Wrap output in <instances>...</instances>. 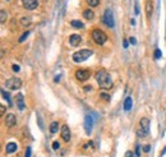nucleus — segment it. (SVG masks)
<instances>
[{
  "instance_id": "obj_1",
  "label": "nucleus",
  "mask_w": 166,
  "mask_h": 157,
  "mask_svg": "<svg viewBox=\"0 0 166 157\" xmlns=\"http://www.w3.org/2000/svg\"><path fill=\"white\" fill-rule=\"evenodd\" d=\"M95 78H96V82L99 83V87L102 88V90H110V88H113L111 77L105 70H99L96 73Z\"/></svg>"
},
{
  "instance_id": "obj_2",
  "label": "nucleus",
  "mask_w": 166,
  "mask_h": 157,
  "mask_svg": "<svg viewBox=\"0 0 166 157\" xmlns=\"http://www.w3.org/2000/svg\"><path fill=\"white\" fill-rule=\"evenodd\" d=\"M150 133V120L147 118H142L139 121V128L137 130V135L139 138H144L147 137Z\"/></svg>"
},
{
  "instance_id": "obj_3",
  "label": "nucleus",
  "mask_w": 166,
  "mask_h": 157,
  "mask_svg": "<svg viewBox=\"0 0 166 157\" xmlns=\"http://www.w3.org/2000/svg\"><path fill=\"white\" fill-rule=\"evenodd\" d=\"M93 54L92 50H89V49H83V50H79V51H77L73 54V61L75 63H82L84 60H87V59L91 56V55Z\"/></svg>"
},
{
  "instance_id": "obj_4",
  "label": "nucleus",
  "mask_w": 166,
  "mask_h": 157,
  "mask_svg": "<svg viewBox=\"0 0 166 157\" xmlns=\"http://www.w3.org/2000/svg\"><path fill=\"white\" fill-rule=\"evenodd\" d=\"M92 39L97 45H104L107 41V36L105 35L101 29H93L92 31Z\"/></svg>"
},
{
  "instance_id": "obj_5",
  "label": "nucleus",
  "mask_w": 166,
  "mask_h": 157,
  "mask_svg": "<svg viewBox=\"0 0 166 157\" xmlns=\"http://www.w3.org/2000/svg\"><path fill=\"white\" fill-rule=\"evenodd\" d=\"M5 86L8 90H12V91H17L22 87V79L17 78V77H13V78H9L7 79L5 82Z\"/></svg>"
},
{
  "instance_id": "obj_6",
  "label": "nucleus",
  "mask_w": 166,
  "mask_h": 157,
  "mask_svg": "<svg viewBox=\"0 0 166 157\" xmlns=\"http://www.w3.org/2000/svg\"><path fill=\"white\" fill-rule=\"evenodd\" d=\"M104 23L109 28H113L115 26V20H114V14L111 9H106L104 13Z\"/></svg>"
},
{
  "instance_id": "obj_7",
  "label": "nucleus",
  "mask_w": 166,
  "mask_h": 157,
  "mask_svg": "<svg viewBox=\"0 0 166 157\" xmlns=\"http://www.w3.org/2000/svg\"><path fill=\"white\" fill-rule=\"evenodd\" d=\"M75 78L80 80V82H84L89 78V70L88 69H78L75 72Z\"/></svg>"
},
{
  "instance_id": "obj_8",
  "label": "nucleus",
  "mask_w": 166,
  "mask_h": 157,
  "mask_svg": "<svg viewBox=\"0 0 166 157\" xmlns=\"http://www.w3.org/2000/svg\"><path fill=\"white\" fill-rule=\"evenodd\" d=\"M22 1H23V7H24L27 10H33V9H36L37 5H38V1H37V0H22Z\"/></svg>"
},
{
  "instance_id": "obj_9",
  "label": "nucleus",
  "mask_w": 166,
  "mask_h": 157,
  "mask_svg": "<svg viewBox=\"0 0 166 157\" xmlns=\"http://www.w3.org/2000/svg\"><path fill=\"white\" fill-rule=\"evenodd\" d=\"M92 125H93L92 116L91 115H86V118H84V129H86V133L87 134H91Z\"/></svg>"
},
{
  "instance_id": "obj_10",
  "label": "nucleus",
  "mask_w": 166,
  "mask_h": 157,
  "mask_svg": "<svg viewBox=\"0 0 166 157\" xmlns=\"http://www.w3.org/2000/svg\"><path fill=\"white\" fill-rule=\"evenodd\" d=\"M17 124V119L15 116L13 115V114H8L7 118H5V125L8 126V128H13Z\"/></svg>"
},
{
  "instance_id": "obj_11",
  "label": "nucleus",
  "mask_w": 166,
  "mask_h": 157,
  "mask_svg": "<svg viewBox=\"0 0 166 157\" xmlns=\"http://www.w3.org/2000/svg\"><path fill=\"white\" fill-rule=\"evenodd\" d=\"M61 138L65 142L70 141V130H69V128H68V125H63L61 126Z\"/></svg>"
},
{
  "instance_id": "obj_12",
  "label": "nucleus",
  "mask_w": 166,
  "mask_h": 157,
  "mask_svg": "<svg viewBox=\"0 0 166 157\" xmlns=\"http://www.w3.org/2000/svg\"><path fill=\"white\" fill-rule=\"evenodd\" d=\"M80 41H82V37H80L79 35H72L69 37V44L72 46H78L80 44Z\"/></svg>"
},
{
  "instance_id": "obj_13",
  "label": "nucleus",
  "mask_w": 166,
  "mask_h": 157,
  "mask_svg": "<svg viewBox=\"0 0 166 157\" xmlns=\"http://www.w3.org/2000/svg\"><path fill=\"white\" fill-rule=\"evenodd\" d=\"M15 101H17V106H18L19 110H24V99L22 93H18L15 96Z\"/></svg>"
},
{
  "instance_id": "obj_14",
  "label": "nucleus",
  "mask_w": 166,
  "mask_h": 157,
  "mask_svg": "<svg viewBox=\"0 0 166 157\" xmlns=\"http://www.w3.org/2000/svg\"><path fill=\"white\" fill-rule=\"evenodd\" d=\"M15 151H17V143L9 142L7 144V147H5V152H7V153H13V152H15Z\"/></svg>"
},
{
  "instance_id": "obj_15",
  "label": "nucleus",
  "mask_w": 166,
  "mask_h": 157,
  "mask_svg": "<svg viewBox=\"0 0 166 157\" xmlns=\"http://www.w3.org/2000/svg\"><path fill=\"white\" fill-rule=\"evenodd\" d=\"M83 18H86V19H88V20L93 19V18H95V13H93V10L86 9V10L83 12Z\"/></svg>"
},
{
  "instance_id": "obj_16",
  "label": "nucleus",
  "mask_w": 166,
  "mask_h": 157,
  "mask_svg": "<svg viewBox=\"0 0 166 157\" xmlns=\"http://www.w3.org/2000/svg\"><path fill=\"white\" fill-rule=\"evenodd\" d=\"M59 130V123L58 121H53L50 124V133L51 134H56Z\"/></svg>"
},
{
  "instance_id": "obj_17",
  "label": "nucleus",
  "mask_w": 166,
  "mask_h": 157,
  "mask_svg": "<svg viewBox=\"0 0 166 157\" xmlns=\"http://www.w3.org/2000/svg\"><path fill=\"white\" fill-rule=\"evenodd\" d=\"M132 105H133V102H132V99H130V97H127L125 101H124V110H125V111H130V110H132Z\"/></svg>"
},
{
  "instance_id": "obj_18",
  "label": "nucleus",
  "mask_w": 166,
  "mask_h": 157,
  "mask_svg": "<svg viewBox=\"0 0 166 157\" xmlns=\"http://www.w3.org/2000/svg\"><path fill=\"white\" fill-rule=\"evenodd\" d=\"M70 24H72V26H73L74 28H83V27H84V24L80 22V20H77V19H73V20H72Z\"/></svg>"
},
{
  "instance_id": "obj_19",
  "label": "nucleus",
  "mask_w": 166,
  "mask_h": 157,
  "mask_svg": "<svg viewBox=\"0 0 166 157\" xmlns=\"http://www.w3.org/2000/svg\"><path fill=\"white\" fill-rule=\"evenodd\" d=\"M1 95H3V97L7 100V102L9 104V106H12L13 104H12V100H10V96H9V93H7L5 92V90H1Z\"/></svg>"
},
{
  "instance_id": "obj_20",
  "label": "nucleus",
  "mask_w": 166,
  "mask_h": 157,
  "mask_svg": "<svg viewBox=\"0 0 166 157\" xmlns=\"http://www.w3.org/2000/svg\"><path fill=\"white\" fill-rule=\"evenodd\" d=\"M20 24H22L23 27H27V26H29V24H31V19L27 18V17H23V18L20 19Z\"/></svg>"
},
{
  "instance_id": "obj_21",
  "label": "nucleus",
  "mask_w": 166,
  "mask_h": 157,
  "mask_svg": "<svg viewBox=\"0 0 166 157\" xmlns=\"http://www.w3.org/2000/svg\"><path fill=\"white\" fill-rule=\"evenodd\" d=\"M5 20H7V12L4 9H1V10H0V22L4 23Z\"/></svg>"
},
{
  "instance_id": "obj_22",
  "label": "nucleus",
  "mask_w": 166,
  "mask_h": 157,
  "mask_svg": "<svg viewBox=\"0 0 166 157\" xmlns=\"http://www.w3.org/2000/svg\"><path fill=\"white\" fill-rule=\"evenodd\" d=\"M86 1H87V4H88V5L89 7H97V5H99V4H100V0H86Z\"/></svg>"
},
{
  "instance_id": "obj_23",
  "label": "nucleus",
  "mask_w": 166,
  "mask_h": 157,
  "mask_svg": "<svg viewBox=\"0 0 166 157\" xmlns=\"http://www.w3.org/2000/svg\"><path fill=\"white\" fill-rule=\"evenodd\" d=\"M161 56H162V53H161V50L160 49H156L155 50V54H153V58H155V59H160Z\"/></svg>"
},
{
  "instance_id": "obj_24",
  "label": "nucleus",
  "mask_w": 166,
  "mask_h": 157,
  "mask_svg": "<svg viewBox=\"0 0 166 157\" xmlns=\"http://www.w3.org/2000/svg\"><path fill=\"white\" fill-rule=\"evenodd\" d=\"M28 35H29V31H26V32L23 33V35L19 37V42H20V44H22V42H24V40L28 37Z\"/></svg>"
},
{
  "instance_id": "obj_25",
  "label": "nucleus",
  "mask_w": 166,
  "mask_h": 157,
  "mask_svg": "<svg viewBox=\"0 0 166 157\" xmlns=\"http://www.w3.org/2000/svg\"><path fill=\"white\" fill-rule=\"evenodd\" d=\"M146 9H147V15L151 17V14H152V5H151V3H147Z\"/></svg>"
},
{
  "instance_id": "obj_26",
  "label": "nucleus",
  "mask_w": 166,
  "mask_h": 157,
  "mask_svg": "<svg viewBox=\"0 0 166 157\" xmlns=\"http://www.w3.org/2000/svg\"><path fill=\"white\" fill-rule=\"evenodd\" d=\"M101 99H102V100H105V101H107V102H109L110 96H109V95H106V93H101Z\"/></svg>"
},
{
  "instance_id": "obj_27",
  "label": "nucleus",
  "mask_w": 166,
  "mask_h": 157,
  "mask_svg": "<svg viewBox=\"0 0 166 157\" xmlns=\"http://www.w3.org/2000/svg\"><path fill=\"white\" fill-rule=\"evenodd\" d=\"M24 157H31V147H27V150L24 152Z\"/></svg>"
},
{
  "instance_id": "obj_28",
  "label": "nucleus",
  "mask_w": 166,
  "mask_h": 157,
  "mask_svg": "<svg viewBox=\"0 0 166 157\" xmlns=\"http://www.w3.org/2000/svg\"><path fill=\"white\" fill-rule=\"evenodd\" d=\"M59 147H60V144H59V142H56V141H55V142L53 143V150H55V151H56V150H59Z\"/></svg>"
},
{
  "instance_id": "obj_29",
  "label": "nucleus",
  "mask_w": 166,
  "mask_h": 157,
  "mask_svg": "<svg viewBox=\"0 0 166 157\" xmlns=\"http://www.w3.org/2000/svg\"><path fill=\"white\" fill-rule=\"evenodd\" d=\"M12 69H13V70H14V72H15V73H18V72L20 70V68H19V65H17V64H14V65H13V66H12Z\"/></svg>"
},
{
  "instance_id": "obj_30",
  "label": "nucleus",
  "mask_w": 166,
  "mask_h": 157,
  "mask_svg": "<svg viewBox=\"0 0 166 157\" xmlns=\"http://www.w3.org/2000/svg\"><path fill=\"white\" fill-rule=\"evenodd\" d=\"M135 155H137V156H139V155H140V147H139V146L135 147Z\"/></svg>"
},
{
  "instance_id": "obj_31",
  "label": "nucleus",
  "mask_w": 166,
  "mask_h": 157,
  "mask_svg": "<svg viewBox=\"0 0 166 157\" xmlns=\"http://www.w3.org/2000/svg\"><path fill=\"white\" fill-rule=\"evenodd\" d=\"M125 157H134V155H133V152H132V151H128L127 153H125Z\"/></svg>"
},
{
  "instance_id": "obj_32",
  "label": "nucleus",
  "mask_w": 166,
  "mask_h": 157,
  "mask_svg": "<svg viewBox=\"0 0 166 157\" xmlns=\"http://www.w3.org/2000/svg\"><path fill=\"white\" fill-rule=\"evenodd\" d=\"M129 41H130V44H132V45H135V44H137V41H135L134 37H130Z\"/></svg>"
},
{
  "instance_id": "obj_33",
  "label": "nucleus",
  "mask_w": 166,
  "mask_h": 157,
  "mask_svg": "<svg viewBox=\"0 0 166 157\" xmlns=\"http://www.w3.org/2000/svg\"><path fill=\"white\" fill-rule=\"evenodd\" d=\"M150 150H151L150 146H144V147H143V151H144V152H150Z\"/></svg>"
},
{
  "instance_id": "obj_34",
  "label": "nucleus",
  "mask_w": 166,
  "mask_h": 157,
  "mask_svg": "<svg viewBox=\"0 0 166 157\" xmlns=\"http://www.w3.org/2000/svg\"><path fill=\"white\" fill-rule=\"evenodd\" d=\"M4 112H5V107L1 105V106H0V114H4Z\"/></svg>"
},
{
  "instance_id": "obj_35",
  "label": "nucleus",
  "mask_w": 166,
  "mask_h": 157,
  "mask_svg": "<svg viewBox=\"0 0 166 157\" xmlns=\"http://www.w3.org/2000/svg\"><path fill=\"white\" fill-rule=\"evenodd\" d=\"M54 80H55V82H56V83H58V82H59V80H60V75H58V77H55V79H54Z\"/></svg>"
},
{
  "instance_id": "obj_36",
  "label": "nucleus",
  "mask_w": 166,
  "mask_h": 157,
  "mask_svg": "<svg viewBox=\"0 0 166 157\" xmlns=\"http://www.w3.org/2000/svg\"><path fill=\"white\" fill-rule=\"evenodd\" d=\"M123 46H124V47H128V41H127V40L123 42Z\"/></svg>"
},
{
  "instance_id": "obj_37",
  "label": "nucleus",
  "mask_w": 166,
  "mask_h": 157,
  "mask_svg": "<svg viewBox=\"0 0 166 157\" xmlns=\"http://www.w3.org/2000/svg\"><path fill=\"white\" fill-rule=\"evenodd\" d=\"M91 90H92V88L89 87V86L88 87H84V91H91Z\"/></svg>"
}]
</instances>
